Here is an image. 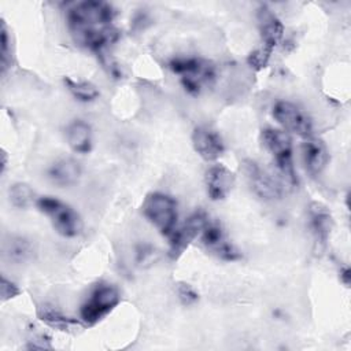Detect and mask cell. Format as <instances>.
Returning <instances> with one entry per match:
<instances>
[{"label": "cell", "instance_id": "obj_11", "mask_svg": "<svg viewBox=\"0 0 351 351\" xmlns=\"http://www.w3.org/2000/svg\"><path fill=\"white\" fill-rule=\"evenodd\" d=\"M192 145L196 154L207 162L217 160L225 151L221 134L210 126H197L193 129Z\"/></svg>", "mask_w": 351, "mask_h": 351}, {"label": "cell", "instance_id": "obj_9", "mask_svg": "<svg viewBox=\"0 0 351 351\" xmlns=\"http://www.w3.org/2000/svg\"><path fill=\"white\" fill-rule=\"evenodd\" d=\"M243 170L251 191L263 200H277L284 195L282 185L255 160L245 159Z\"/></svg>", "mask_w": 351, "mask_h": 351}, {"label": "cell", "instance_id": "obj_18", "mask_svg": "<svg viewBox=\"0 0 351 351\" xmlns=\"http://www.w3.org/2000/svg\"><path fill=\"white\" fill-rule=\"evenodd\" d=\"M37 317L45 325H48L53 329H58V330H63V332H69L75 328L84 326L82 321H77L70 317H66L59 310H56L55 307H52L49 304L40 306L37 308Z\"/></svg>", "mask_w": 351, "mask_h": 351}, {"label": "cell", "instance_id": "obj_4", "mask_svg": "<svg viewBox=\"0 0 351 351\" xmlns=\"http://www.w3.org/2000/svg\"><path fill=\"white\" fill-rule=\"evenodd\" d=\"M261 140L263 147L273 156L282 177L291 185H298V176L293 166V145L289 133L282 129L266 128L262 130Z\"/></svg>", "mask_w": 351, "mask_h": 351}, {"label": "cell", "instance_id": "obj_12", "mask_svg": "<svg viewBox=\"0 0 351 351\" xmlns=\"http://www.w3.org/2000/svg\"><path fill=\"white\" fill-rule=\"evenodd\" d=\"M258 29L262 38V47L273 52L274 48L280 44L284 36V25L280 18L267 7L261 5L256 11Z\"/></svg>", "mask_w": 351, "mask_h": 351}, {"label": "cell", "instance_id": "obj_5", "mask_svg": "<svg viewBox=\"0 0 351 351\" xmlns=\"http://www.w3.org/2000/svg\"><path fill=\"white\" fill-rule=\"evenodd\" d=\"M121 302L119 289L110 282L96 284L80 307V318L86 326H93L108 315Z\"/></svg>", "mask_w": 351, "mask_h": 351}, {"label": "cell", "instance_id": "obj_16", "mask_svg": "<svg viewBox=\"0 0 351 351\" xmlns=\"http://www.w3.org/2000/svg\"><path fill=\"white\" fill-rule=\"evenodd\" d=\"M81 166L73 158H62L53 162L48 169L49 180L59 186L74 185L81 177Z\"/></svg>", "mask_w": 351, "mask_h": 351}, {"label": "cell", "instance_id": "obj_17", "mask_svg": "<svg viewBox=\"0 0 351 351\" xmlns=\"http://www.w3.org/2000/svg\"><path fill=\"white\" fill-rule=\"evenodd\" d=\"M69 147L77 154H88L92 149V129L82 119H75L66 128Z\"/></svg>", "mask_w": 351, "mask_h": 351}, {"label": "cell", "instance_id": "obj_1", "mask_svg": "<svg viewBox=\"0 0 351 351\" xmlns=\"http://www.w3.org/2000/svg\"><path fill=\"white\" fill-rule=\"evenodd\" d=\"M115 15L110 3L86 0L73 4L66 12V21L77 45L100 52L119 38V32L112 25Z\"/></svg>", "mask_w": 351, "mask_h": 351}, {"label": "cell", "instance_id": "obj_24", "mask_svg": "<svg viewBox=\"0 0 351 351\" xmlns=\"http://www.w3.org/2000/svg\"><path fill=\"white\" fill-rule=\"evenodd\" d=\"M177 295H178L180 302H181L184 306H192V304H195V303L199 300L197 292H196L189 284H185V282L178 284V287H177Z\"/></svg>", "mask_w": 351, "mask_h": 351}, {"label": "cell", "instance_id": "obj_26", "mask_svg": "<svg viewBox=\"0 0 351 351\" xmlns=\"http://www.w3.org/2000/svg\"><path fill=\"white\" fill-rule=\"evenodd\" d=\"M340 280L344 285H350V280H351V276H350V269L347 266H344L341 270H340Z\"/></svg>", "mask_w": 351, "mask_h": 351}, {"label": "cell", "instance_id": "obj_21", "mask_svg": "<svg viewBox=\"0 0 351 351\" xmlns=\"http://www.w3.org/2000/svg\"><path fill=\"white\" fill-rule=\"evenodd\" d=\"M64 85L69 89V92L80 101H93L95 99L99 97V89L88 81H74L70 77H66L64 80Z\"/></svg>", "mask_w": 351, "mask_h": 351}, {"label": "cell", "instance_id": "obj_22", "mask_svg": "<svg viewBox=\"0 0 351 351\" xmlns=\"http://www.w3.org/2000/svg\"><path fill=\"white\" fill-rule=\"evenodd\" d=\"M10 64H11L10 37H8L5 23L1 22V29H0V66H1V74H4L7 71Z\"/></svg>", "mask_w": 351, "mask_h": 351}, {"label": "cell", "instance_id": "obj_25", "mask_svg": "<svg viewBox=\"0 0 351 351\" xmlns=\"http://www.w3.org/2000/svg\"><path fill=\"white\" fill-rule=\"evenodd\" d=\"M21 293V289L18 288L16 284H14L12 281L7 280L4 276L1 277V300H10L15 296H18Z\"/></svg>", "mask_w": 351, "mask_h": 351}, {"label": "cell", "instance_id": "obj_2", "mask_svg": "<svg viewBox=\"0 0 351 351\" xmlns=\"http://www.w3.org/2000/svg\"><path fill=\"white\" fill-rule=\"evenodd\" d=\"M169 69L180 75L184 89L191 95H199L204 86H211L215 80L214 64L203 58H174Z\"/></svg>", "mask_w": 351, "mask_h": 351}, {"label": "cell", "instance_id": "obj_8", "mask_svg": "<svg viewBox=\"0 0 351 351\" xmlns=\"http://www.w3.org/2000/svg\"><path fill=\"white\" fill-rule=\"evenodd\" d=\"M273 117L287 133L299 137H310L313 133V122L310 117L296 104L288 100H278L273 106Z\"/></svg>", "mask_w": 351, "mask_h": 351}, {"label": "cell", "instance_id": "obj_7", "mask_svg": "<svg viewBox=\"0 0 351 351\" xmlns=\"http://www.w3.org/2000/svg\"><path fill=\"white\" fill-rule=\"evenodd\" d=\"M210 218L202 210L191 214L180 226H176L173 233L169 236V256L171 259L180 258L185 250L199 237L202 229Z\"/></svg>", "mask_w": 351, "mask_h": 351}, {"label": "cell", "instance_id": "obj_23", "mask_svg": "<svg viewBox=\"0 0 351 351\" xmlns=\"http://www.w3.org/2000/svg\"><path fill=\"white\" fill-rule=\"evenodd\" d=\"M271 53H273V52H270V51H267L266 48L261 47V48L252 51V52L247 56V63H248L254 70H258V71H259V70H262V69H265V67L267 66Z\"/></svg>", "mask_w": 351, "mask_h": 351}, {"label": "cell", "instance_id": "obj_13", "mask_svg": "<svg viewBox=\"0 0 351 351\" xmlns=\"http://www.w3.org/2000/svg\"><path fill=\"white\" fill-rule=\"evenodd\" d=\"M206 188L211 200L225 199L236 181L234 173L223 165H213L206 170Z\"/></svg>", "mask_w": 351, "mask_h": 351}, {"label": "cell", "instance_id": "obj_14", "mask_svg": "<svg viewBox=\"0 0 351 351\" xmlns=\"http://www.w3.org/2000/svg\"><path fill=\"white\" fill-rule=\"evenodd\" d=\"M304 167L308 174L318 176L329 162V152L325 143L317 137H306L300 144Z\"/></svg>", "mask_w": 351, "mask_h": 351}, {"label": "cell", "instance_id": "obj_15", "mask_svg": "<svg viewBox=\"0 0 351 351\" xmlns=\"http://www.w3.org/2000/svg\"><path fill=\"white\" fill-rule=\"evenodd\" d=\"M310 228L315 237V241L319 245H326L330 232L333 229V218L326 206L318 202H313L308 207Z\"/></svg>", "mask_w": 351, "mask_h": 351}, {"label": "cell", "instance_id": "obj_6", "mask_svg": "<svg viewBox=\"0 0 351 351\" xmlns=\"http://www.w3.org/2000/svg\"><path fill=\"white\" fill-rule=\"evenodd\" d=\"M37 208L49 218L53 229L63 237H75L82 230L80 214L67 203L53 196H40L36 202Z\"/></svg>", "mask_w": 351, "mask_h": 351}, {"label": "cell", "instance_id": "obj_3", "mask_svg": "<svg viewBox=\"0 0 351 351\" xmlns=\"http://www.w3.org/2000/svg\"><path fill=\"white\" fill-rule=\"evenodd\" d=\"M141 213L144 218L166 237H169L177 226V202L167 193L149 192L141 203Z\"/></svg>", "mask_w": 351, "mask_h": 351}, {"label": "cell", "instance_id": "obj_20", "mask_svg": "<svg viewBox=\"0 0 351 351\" xmlns=\"http://www.w3.org/2000/svg\"><path fill=\"white\" fill-rule=\"evenodd\" d=\"M8 197L11 204L16 208H27L37 202L34 191L26 182L12 184L8 189Z\"/></svg>", "mask_w": 351, "mask_h": 351}, {"label": "cell", "instance_id": "obj_10", "mask_svg": "<svg viewBox=\"0 0 351 351\" xmlns=\"http://www.w3.org/2000/svg\"><path fill=\"white\" fill-rule=\"evenodd\" d=\"M200 244L207 252L215 255L217 258L228 262H233L241 258L240 251L228 240L223 228L217 221L208 219L200 234Z\"/></svg>", "mask_w": 351, "mask_h": 351}, {"label": "cell", "instance_id": "obj_19", "mask_svg": "<svg viewBox=\"0 0 351 351\" xmlns=\"http://www.w3.org/2000/svg\"><path fill=\"white\" fill-rule=\"evenodd\" d=\"M4 256L14 263H25L33 254L30 241L22 236H10L3 245Z\"/></svg>", "mask_w": 351, "mask_h": 351}]
</instances>
